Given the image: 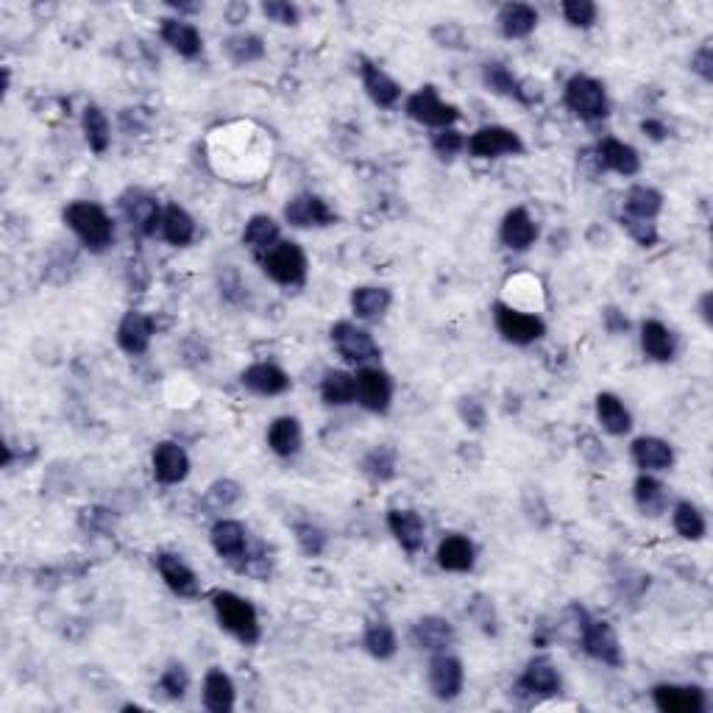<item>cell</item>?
Segmentation results:
<instances>
[{"label":"cell","instance_id":"f907efd6","mask_svg":"<svg viewBox=\"0 0 713 713\" xmlns=\"http://www.w3.org/2000/svg\"><path fill=\"white\" fill-rule=\"evenodd\" d=\"M159 686H162V691L168 694L170 700H184V694L190 688V675H187V669H184L182 663H173V666H168L162 672Z\"/></svg>","mask_w":713,"mask_h":713},{"label":"cell","instance_id":"e0dca14e","mask_svg":"<svg viewBox=\"0 0 713 713\" xmlns=\"http://www.w3.org/2000/svg\"><path fill=\"white\" fill-rule=\"evenodd\" d=\"M120 207L126 212L131 226L143 234V237H154V234L162 229V212H165V209L159 207V201H156L154 195L131 190V193L123 195Z\"/></svg>","mask_w":713,"mask_h":713},{"label":"cell","instance_id":"7dc6e473","mask_svg":"<svg viewBox=\"0 0 713 713\" xmlns=\"http://www.w3.org/2000/svg\"><path fill=\"white\" fill-rule=\"evenodd\" d=\"M296 541H299L301 552L304 555H310V558H318L321 552L326 549V532L318 527V524H312V521H301V524H296Z\"/></svg>","mask_w":713,"mask_h":713},{"label":"cell","instance_id":"bcb514c9","mask_svg":"<svg viewBox=\"0 0 713 713\" xmlns=\"http://www.w3.org/2000/svg\"><path fill=\"white\" fill-rule=\"evenodd\" d=\"M560 12H563V20H566L571 28H591L599 17V9L594 0H566V3L560 6Z\"/></svg>","mask_w":713,"mask_h":713},{"label":"cell","instance_id":"d6a6232c","mask_svg":"<svg viewBox=\"0 0 713 713\" xmlns=\"http://www.w3.org/2000/svg\"><path fill=\"white\" fill-rule=\"evenodd\" d=\"M663 212V193L647 184H636L624 195L622 215L636 218V221H655Z\"/></svg>","mask_w":713,"mask_h":713},{"label":"cell","instance_id":"f35d334b","mask_svg":"<svg viewBox=\"0 0 713 713\" xmlns=\"http://www.w3.org/2000/svg\"><path fill=\"white\" fill-rule=\"evenodd\" d=\"M234 697H237V691H234L232 677L218 666H212L204 677V705H207V711L229 713L234 708Z\"/></svg>","mask_w":713,"mask_h":713},{"label":"cell","instance_id":"6125c7cd","mask_svg":"<svg viewBox=\"0 0 713 713\" xmlns=\"http://www.w3.org/2000/svg\"><path fill=\"white\" fill-rule=\"evenodd\" d=\"M226 14H229V23H232V26H237V23H243V20L248 17V6L246 3H237V6H229V9H226Z\"/></svg>","mask_w":713,"mask_h":713},{"label":"cell","instance_id":"680465c9","mask_svg":"<svg viewBox=\"0 0 713 713\" xmlns=\"http://www.w3.org/2000/svg\"><path fill=\"white\" fill-rule=\"evenodd\" d=\"M602 324H605V329H608L610 335H624L627 329H630V321L624 318V312H619L616 307H608L605 310V315H602Z\"/></svg>","mask_w":713,"mask_h":713},{"label":"cell","instance_id":"5bb4252c","mask_svg":"<svg viewBox=\"0 0 713 713\" xmlns=\"http://www.w3.org/2000/svg\"><path fill=\"white\" fill-rule=\"evenodd\" d=\"M652 702L661 713H705L708 700L700 686H675L661 683L652 688Z\"/></svg>","mask_w":713,"mask_h":713},{"label":"cell","instance_id":"3957f363","mask_svg":"<svg viewBox=\"0 0 713 713\" xmlns=\"http://www.w3.org/2000/svg\"><path fill=\"white\" fill-rule=\"evenodd\" d=\"M563 101L569 106L574 117H580L585 123H597L610 115V101L605 84L594 76L577 73L566 81L563 87Z\"/></svg>","mask_w":713,"mask_h":713},{"label":"cell","instance_id":"9c48e42d","mask_svg":"<svg viewBox=\"0 0 713 713\" xmlns=\"http://www.w3.org/2000/svg\"><path fill=\"white\" fill-rule=\"evenodd\" d=\"M357 404L374 415H385L393 404V379L379 365H363L357 374Z\"/></svg>","mask_w":713,"mask_h":713},{"label":"cell","instance_id":"681fc988","mask_svg":"<svg viewBox=\"0 0 713 713\" xmlns=\"http://www.w3.org/2000/svg\"><path fill=\"white\" fill-rule=\"evenodd\" d=\"M262 14H265L271 23L285 28L299 26L301 20L299 6H293V3H287V0H265V3H262Z\"/></svg>","mask_w":713,"mask_h":713},{"label":"cell","instance_id":"7c38bea8","mask_svg":"<svg viewBox=\"0 0 713 713\" xmlns=\"http://www.w3.org/2000/svg\"><path fill=\"white\" fill-rule=\"evenodd\" d=\"M482 84L493 92V95H502V98H510L521 106H532L538 101V92L530 90L527 81H521L510 67H505L502 62H488L482 65Z\"/></svg>","mask_w":713,"mask_h":713},{"label":"cell","instance_id":"1f68e13d","mask_svg":"<svg viewBox=\"0 0 713 713\" xmlns=\"http://www.w3.org/2000/svg\"><path fill=\"white\" fill-rule=\"evenodd\" d=\"M268 446L279 457H296L304 446V432H301L299 418L293 415H279L268 427Z\"/></svg>","mask_w":713,"mask_h":713},{"label":"cell","instance_id":"74e56055","mask_svg":"<svg viewBox=\"0 0 713 713\" xmlns=\"http://www.w3.org/2000/svg\"><path fill=\"white\" fill-rule=\"evenodd\" d=\"M159 234L165 237V243H170V246H190L195 240L193 215L184 207H179V204H168L165 212H162V229H159Z\"/></svg>","mask_w":713,"mask_h":713},{"label":"cell","instance_id":"5b68a950","mask_svg":"<svg viewBox=\"0 0 713 713\" xmlns=\"http://www.w3.org/2000/svg\"><path fill=\"white\" fill-rule=\"evenodd\" d=\"M493 324H496V332L513 346H532L546 335V324L541 315L521 312L505 301L493 304Z\"/></svg>","mask_w":713,"mask_h":713},{"label":"cell","instance_id":"8992f818","mask_svg":"<svg viewBox=\"0 0 713 713\" xmlns=\"http://www.w3.org/2000/svg\"><path fill=\"white\" fill-rule=\"evenodd\" d=\"M404 112L410 120L429 126V129H454V123L460 120V109L454 104H446L435 87H421L404 101Z\"/></svg>","mask_w":713,"mask_h":713},{"label":"cell","instance_id":"7402d4cb","mask_svg":"<svg viewBox=\"0 0 713 713\" xmlns=\"http://www.w3.org/2000/svg\"><path fill=\"white\" fill-rule=\"evenodd\" d=\"M388 530L396 538V544L402 546L407 555H418L424 549L427 541V524L415 513V510H390L388 513Z\"/></svg>","mask_w":713,"mask_h":713},{"label":"cell","instance_id":"ffe728a7","mask_svg":"<svg viewBox=\"0 0 713 713\" xmlns=\"http://www.w3.org/2000/svg\"><path fill=\"white\" fill-rule=\"evenodd\" d=\"M159 37L168 45L170 51L179 53L184 59H198L204 53V37L201 31L187 23L184 17H165L159 26Z\"/></svg>","mask_w":713,"mask_h":713},{"label":"cell","instance_id":"be15d7a7","mask_svg":"<svg viewBox=\"0 0 713 713\" xmlns=\"http://www.w3.org/2000/svg\"><path fill=\"white\" fill-rule=\"evenodd\" d=\"M168 6H170V9H176V12H179V14H195V12H201V6H187V3H173V0H170Z\"/></svg>","mask_w":713,"mask_h":713},{"label":"cell","instance_id":"4dcf8cb0","mask_svg":"<svg viewBox=\"0 0 713 713\" xmlns=\"http://www.w3.org/2000/svg\"><path fill=\"white\" fill-rule=\"evenodd\" d=\"M641 351H644V357L652 360V363H672L677 351L672 329L661 324V321H655V318H652V321H644V324H641Z\"/></svg>","mask_w":713,"mask_h":713},{"label":"cell","instance_id":"f1b7e54d","mask_svg":"<svg viewBox=\"0 0 713 713\" xmlns=\"http://www.w3.org/2000/svg\"><path fill=\"white\" fill-rule=\"evenodd\" d=\"M438 566L443 571H452V574H466V571L474 569L477 563V549L474 544L468 541L466 535H446L441 544H438Z\"/></svg>","mask_w":713,"mask_h":713},{"label":"cell","instance_id":"f6af8a7d","mask_svg":"<svg viewBox=\"0 0 713 713\" xmlns=\"http://www.w3.org/2000/svg\"><path fill=\"white\" fill-rule=\"evenodd\" d=\"M363 474L374 482H390L396 477V449L374 446L363 457Z\"/></svg>","mask_w":713,"mask_h":713},{"label":"cell","instance_id":"94428289","mask_svg":"<svg viewBox=\"0 0 713 713\" xmlns=\"http://www.w3.org/2000/svg\"><path fill=\"white\" fill-rule=\"evenodd\" d=\"M700 315H702V321H705V326H713V293L711 290L700 296Z\"/></svg>","mask_w":713,"mask_h":713},{"label":"cell","instance_id":"91938a15","mask_svg":"<svg viewBox=\"0 0 713 713\" xmlns=\"http://www.w3.org/2000/svg\"><path fill=\"white\" fill-rule=\"evenodd\" d=\"M641 131L647 134L649 140H655V143H663V140L669 137V129H666V123H661V120H652V117L641 123Z\"/></svg>","mask_w":713,"mask_h":713},{"label":"cell","instance_id":"44dd1931","mask_svg":"<svg viewBox=\"0 0 713 713\" xmlns=\"http://www.w3.org/2000/svg\"><path fill=\"white\" fill-rule=\"evenodd\" d=\"M633 463L641 468V474H661L675 466V449L672 443L655 438V435H641L630 446Z\"/></svg>","mask_w":713,"mask_h":713},{"label":"cell","instance_id":"8d00e7d4","mask_svg":"<svg viewBox=\"0 0 713 713\" xmlns=\"http://www.w3.org/2000/svg\"><path fill=\"white\" fill-rule=\"evenodd\" d=\"M633 496H636V507L641 510V516L658 519L661 513H666L669 507V491L661 480H655L652 474H641L633 485Z\"/></svg>","mask_w":713,"mask_h":713},{"label":"cell","instance_id":"4316f807","mask_svg":"<svg viewBox=\"0 0 713 713\" xmlns=\"http://www.w3.org/2000/svg\"><path fill=\"white\" fill-rule=\"evenodd\" d=\"M560 686H563V680H560L558 666L549 658H532L524 666V675L519 680L521 691H527L532 697H555Z\"/></svg>","mask_w":713,"mask_h":713},{"label":"cell","instance_id":"8fae6325","mask_svg":"<svg viewBox=\"0 0 713 713\" xmlns=\"http://www.w3.org/2000/svg\"><path fill=\"white\" fill-rule=\"evenodd\" d=\"M427 680H429V691L443 702H452L460 697V691L466 686V669L463 663L457 661L454 655H446V652H438L432 655L427 669Z\"/></svg>","mask_w":713,"mask_h":713},{"label":"cell","instance_id":"ab89813d","mask_svg":"<svg viewBox=\"0 0 713 713\" xmlns=\"http://www.w3.org/2000/svg\"><path fill=\"white\" fill-rule=\"evenodd\" d=\"M321 399L329 407H349L351 402H357V379L343 368H332L326 371L321 379Z\"/></svg>","mask_w":713,"mask_h":713},{"label":"cell","instance_id":"cb8c5ba5","mask_svg":"<svg viewBox=\"0 0 713 713\" xmlns=\"http://www.w3.org/2000/svg\"><path fill=\"white\" fill-rule=\"evenodd\" d=\"M499 240H502V246L510 248V251H527V248L535 246V240H538V223L532 221V215L524 207H513L505 218H502Z\"/></svg>","mask_w":713,"mask_h":713},{"label":"cell","instance_id":"d4e9b609","mask_svg":"<svg viewBox=\"0 0 713 713\" xmlns=\"http://www.w3.org/2000/svg\"><path fill=\"white\" fill-rule=\"evenodd\" d=\"M243 388H248L257 396H282L290 390V376L285 368H279L276 363H254L248 365L246 371L240 374Z\"/></svg>","mask_w":713,"mask_h":713},{"label":"cell","instance_id":"ba28073f","mask_svg":"<svg viewBox=\"0 0 713 713\" xmlns=\"http://www.w3.org/2000/svg\"><path fill=\"white\" fill-rule=\"evenodd\" d=\"M466 151L474 159H502V156L524 154V140L519 131L507 126H482L466 140Z\"/></svg>","mask_w":713,"mask_h":713},{"label":"cell","instance_id":"277c9868","mask_svg":"<svg viewBox=\"0 0 713 713\" xmlns=\"http://www.w3.org/2000/svg\"><path fill=\"white\" fill-rule=\"evenodd\" d=\"M262 273L282 287H296L307 279V254L293 240H279L276 246L260 257Z\"/></svg>","mask_w":713,"mask_h":713},{"label":"cell","instance_id":"c3c4849f","mask_svg":"<svg viewBox=\"0 0 713 713\" xmlns=\"http://www.w3.org/2000/svg\"><path fill=\"white\" fill-rule=\"evenodd\" d=\"M240 499H243V488L234 480H218L209 485L207 502L212 507H218V510H229V507L237 505Z\"/></svg>","mask_w":713,"mask_h":713},{"label":"cell","instance_id":"ee69618b","mask_svg":"<svg viewBox=\"0 0 713 713\" xmlns=\"http://www.w3.org/2000/svg\"><path fill=\"white\" fill-rule=\"evenodd\" d=\"M672 524H675V532L683 541H702L705 532H708V521L694 502H677L672 507Z\"/></svg>","mask_w":713,"mask_h":713},{"label":"cell","instance_id":"e575fe53","mask_svg":"<svg viewBox=\"0 0 713 713\" xmlns=\"http://www.w3.org/2000/svg\"><path fill=\"white\" fill-rule=\"evenodd\" d=\"M390 304H393V296H390L388 287L363 285L354 287V293H351V310H354V315H357L360 321H376V318H382V315L390 310Z\"/></svg>","mask_w":713,"mask_h":713},{"label":"cell","instance_id":"52a82bcc","mask_svg":"<svg viewBox=\"0 0 713 713\" xmlns=\"http://www.w3.org/2000/svg\"><path fill=\"white\" fill-rule=\"evenodd\" d=\"M580 641H583V649L588 658L605 663V666H613V669H619L624 663L622 641L616 636L613 624L605 622V619H591V616H585L583 613Z\"/></svg>","mask_w":713,"mask_h":713},{"label":"cell","instance_id":"f546056e","mask_svg":"<svg viewBox=\"0 0 713 713\" xmlns=\"http://www.w3.org/2000/svg\"><path fill=\"white\" fill-rule=\"evenodd\" d=\"M538 20V9L530 3H505L496 14L499 31L507 39H527L538 28Z\"/></svg>","mask_w":713,"mask_h":713},{"label":"cell","instance_id":"9f6ffc18","mask_svg":"<svg viewBox=\"0 0 713 713\" xmlns=\"http://www.w3.org/2000/svg\"><path fill=\"white\" fill-rule=\"evenodd\" d=\"M471 619L480 624L482 630L488 633V636H496V624H499V619H496V610H493V602L491 599H477L474 605H471Z\"/></svg>","mask_w":713,"mask_h":713},{"label":"cell","instance_id":"d590c367","mask_svg":"<svg viewBox=\"0 0 713 713\" xmlns=\"http://www.w3.org/2000/svg\"><path fill=\"white\" fill-rule=\"evenodd\" d=\"M597 421L608 435H627L633 429V415L627 404L616 393H599L597 396Z\"/></svg>","mask_w":713,"mask_h":713},{"label":"cell","instance_id":"b9f144b4","mask_svg":"<svg viewBox=\"0 0 713 713\" xmlns=\"http://www.w3.org/2000/svg\"><path fill=\"white\" fill-rule=\"evenodd\" d=\"M223 51H226V56L232 59L234 65H254V62H260L262 56H265V42L257 34H251V31H237L232 37L223 39Z\"/></svg>","mask_w":713,"mask_h":713},{"label":"cell","instance_id":"7a4b0ae2","mask_svg":"<svg viewBox=\"0 0 713 713\" xmlns=\"http://www.w3.org/2000/svg\"><path fill=\"white\" fill-rule=\"evenodd\" d=\"M212 610H215V619L221 624V630L237 638L240 644H257L260 641V616H257V608L246 597H240L234 591H215Z\"/></svg>","mask_w":713,"mask_h":713},{"label":"cell","instance_id":"836d02e7","mask_svg":"<svg viewBox=\"0 0 713 713\" xmlns=\"http://www.w3.org/2000/svg\"><path fill=\"white\" fill-rule=\"evenodd\" d=\"M282 240V229L273 221L271 215H254L243 229V246L260 260L262 254H268L276 243Z\"/></svg>","mask_w":713,"mask_h":713},{"label":"cell","instance_id":"83f0119b","mask_svg":"<svg viewBox=\"0 0 713 713\" xmlns=\"http://www.w3.org/2000/svg\"><path fill=\"white\" fill-rule=\"evenodd\" d=\"M360 76H363V90L365 95L382 109H393L402 98V84L396 78H390L382 67H376L374 62H363L360 67Z\"/></svg>","mask_w":713,"mask_h":713},{"label":"cell","instance_id":"2e32d148","mask_svg":"<svg viewBox=\"0 0 713 713\" xmlns=\"http://www.w3.org/2000/svg\"><path fill=\"white\" fill-rule=\"evenodd\" d=\"M154 566L156 571H159V577H162V583L168 585L176 597L195 599L198 594H201V588H198V574H195V571L190 569L179 555H173V552H159V555L154 558Z\"/></svg>","mask_w":713,"mask_h":713},{"label":"cell","instance_id":"60d3db41","mask_svg":"<svg viewBox=\"0 0 713 713\" xmlns=\"http://www.w3.org/2000/svg\"><path fill=\"white\" fill-rule=\"evenodd\" d=\"M81 131H84V140L90 145V151H95V154H106L109 151V145H112V126H109V117L98 106L90 104L84 109Z\"/></svg>","mask_w":713,"mask_h":713},{"label":"cell","instance_id":"9a60e30c","mask_svg":"<svg viewBox=\"0 0 713 713\" xmlns=\"http://www.w3.org/2000/svg\"><path fill=\"white\" fill-rule=\"evenodd\" d=\"M151 468H154V480L162 485H179L190 474V457L184 452V446L176 441H162L154 446L151 454Z\"/></svg>","mask_w":713,"mask_h":713},{"label":"cell","instance_id":"4fadbf2b","mask_svg":"<svg viewBox=\"0 0 713 713\" xmlns=\"http://www.w3.org/2000/svg\"><path fill=\"white\" fill-rule=\"evenodd\" d=\"M285 221L296 229H324L338 223V215L329 209L321 195H296L290 198L285 207Z\"/></svg>","mask_w":713,"mask_h":713},{"label":"cell","instance_id":"d6986e66","mask_svg":"<svg viewBox=\"0 0 713 713\" xmlns=\"http://www.w3.org/2000/svg\"><path fill=\"white\" fill-rule=\"evenodd\" d=\"M209 541L212 549L218 552V558H223L226 563H246L248 558V530L234 519H221L215 521V527L209 532Z\"/></svg>","mask_w":713,"mask_h":713},{"label":"cell","instance_id":"f5cc1de1","mask_svg":"<svg viewBox=\"0 0 713 713\" xmlns=\"http://www.w3.org/2000/svg\"><path fill=\"white\" fill-rule=\"evenodd\" d=\"M432 39H435L441 48H449V51H468L466 31L457 26V23H441V26H435L432 28Z\"/></svg>","mask_w":713,"mask_h":713},{"label":"cell","instance_id":"6f0895ef","mask_svg":"<svg viewBox=\"0 0 713 713\" xmlns=\"http://www.w3.org/2000/svg\"><path fill=\"white\" fill-rule=\"evenodd\" d=\"M691 70L697 73V76L705 81V84H711L713 81V48L711 42H702L700 51L691 56Z\"/></svg>","mask_w":713,"mask_h":713},{"label":"cell","instance_id":"7bdbcfd3","mask_svg":"<svg viewBox=\"0 0 713 713\" xmlns=\"http://www.w3.org/2000/svg\"><path fill=\"white\" fill-rule=\"evenodd\" d=\"M363 647L376 661H390V658L396 655V649H399L396 630H393L388 622H371L365 627Z\"/></svg>","mask_w":713,"mask_h":713},{"label":"cell","instance_id":"ac0fdd59","mask_svg":"<svg viewBox=\"0 0 713 713\" xmlns=\"http://www.w3.org/2000/svg\"><path fill=\"white\" fill-rule=\"evenodd\" d=\"M115 338L117 346L126 354H131V357L145 354L148 346H151V340H154V318L140 310H129L120 318Z\"/></svg>","mask_w":713,"mask_h":713},{"label":"cell","instance_id":"6da1fadb","mask_svg":"<svg viewBox=\"0 0 713 713\" xmlns=\"http://www.w3.org/2000/svg\"><path fill=\"white\" fill-rule=\"evenodd\" d=\"M62 218H65L67 229L81 240V246L90 248L92 254H104L106 248L115 243V221L106 215L101 204L73 201L65 207Z\"/></svg>","mask_w":713,"mask_h":713},{"label":"cell","instance_id":"db71d44e","mask_svg":"<svg viewBox=\"0 0 713 713\" xmlns=\"http://www.w3.org/2000/svg\"><path fill=\"white\" fill-rule=\"evenodd\" d=\"M622 226L641 248H652L655 243H658V237H661V234H658V226H655L652 221H636V218L622 215Z\"/></svg>","mask_w":713,"mask_h":713},{"label":"cell","instance_id":"816d5d0a","mask_svg":"<svg viewBox=\"0 0 713 713\" xmlns=\"http://www.w3.org/2000/svg\"><path fill=\"white\" fill-rule=\"evenodd\" d=\"M432 151L441 159H454L460 151H466V137L457 129H443L432 137Z\"/></svg>","mask_w":713,"mask_h":713},{"label":"cell","instance_id":"603a6c76","mask_svg":"<svg viewBox=\"0 0 713 713\" xmlns=\"http://www.w3.org/2000/svg\"><path fill=\"white\" fill-rule=\"evenodd\" d=\"M594 154H597L599 170H610V173H619V176H636L641 170V156H638L636 148L616 140V137H605L602 143H597Z\"/></svg>","mask_w":713,"mask_h":713},{"label":"cell","instance_id":"11a10c76","mask_svg":"<svg viewBox=\"0 0 713 713\" xmlns=\"http://www.w3.org/2000/svg\"><path fill=\"white\" fill-rule=\"evenodd\" d=\"M221 296L226 301H232V304H240V301L248 296V287L246 282H243V276H240V271L232 268V265H226V271L221 273Z\"/></svg>","mask_w":713,"mask_h":713},{"label":"cell","instance_id":"30bf717a","mask_svg":"<svg viewBox=\"0 0 713 713\" xmlns=\"http://www.w3.org/2000/svg\"><path fill=\"white\" fill-rule=\"evenodd\" d=\"M332 343H335V349L346 363L368 365L379 360V346L371 338V332L363 326L351 324V321H340V324L332 326Z\"/></svg>","mask_w":713,"mask_h":713},{"label":"cell","instance_id":"484cf974","mask_svg":"<svg viewBox=\"0 0 713 713\" xmlns=\"http://www.w3.org/2000/svg\"><path fill=\"white\" fill-rule=\"evenodd\" d=\"M415 647L424 649L429 655H438L454 644V624L443 616H421L413 624Z\"/></svg>","mask_w":713,"mask_h":713}]
</instances>
